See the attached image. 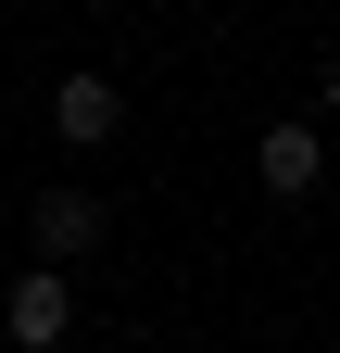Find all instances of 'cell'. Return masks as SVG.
<instances>
[{
    "label": "cell",
    "mask_w": 340,
    "mask_h": 353,
    "mask_svg": "<svg viewBox=\"0 0 340 353\" xmlns=\"http://www.w3.org/2000/svg\"><path fill=\"white\" fill-rule=\"evenodd\" d=\"M0 328H13V353H51L63 328H76V290H63V265L38 252L25 278H13V303H0Z\"/></svg>",
    "instance_id": "7a4b0ae2"
},
{
    "label": "cell",
    "mask_w": 340,
    "mask_h": 353,
    "mask_svg": "<svg viewBox=\"0 0 340 353\" xmlns=\"http://www.w3.org/2000/svg\"><path fill=\"white\" fill-rule=\"evenodd\" d=\"M252 176H265V202H315V176H328V139L303 114H277L265 139H252Z\"/></svg>",
    "instance_id": "3957f363"
},
{
    "label": "cell",
    "mask_w": 340,
    "mask_h": 353,
    "mask_svg": "<svg viewBox=\"0 0 340 353\" xmlns=\"http://www.w3.org/2000/svg\"><path fill=\"white\" fill-rule=\"evenodd\" d=\"M114 126H126L114 76H89V63H76V76L51 88V139H63V152H114Z\"/></svg>",
    "instance_id": "277c9868"
},
{
    "label": "cell",
    "mask_w": 340,
    "mask_h": 353,
    "mask_svg": "<svg viewBox=\"0 0 340 353\" xmlns=\"http://www.w3.org/2000/svg\"><path fill=\"white\" fill-rule=\"evenodd\" d=\"M315 101H328V114H340V51H328V76H315Z\"/></svg>",
    "instance_id": "5b68a950"
},
{
    "label": "cell",
    "mask_w": 340,
    "mask_h": 353,
    "mask_svg": "<svg viewBox=\"0 0 340 353\" xmlns=\"http://www.w3.org/2000/svg\"><path fill=\"white\" fill-rule=\"evenodd\" d=\"M25 240L51 252V265H89V252L114 240V202H101V190H76V176H63V190H38V202H25Z\"/></svg>",
    "instance_id": "6da1fadb"
}]
</instances>
